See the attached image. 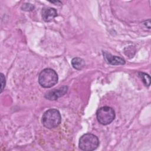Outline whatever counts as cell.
<instances>
[{
    "mask_svg": "<svg viewBox=\"0 0 151 151\" xmlns=\"http://www.w3.org/2000/svg\"><path fill=\"white\" fill-rule=\"evenodd\" d=\"M68 90V87L64 86L58 89H54L45 94V97L49 100H55L59 97L64 96Z\"/></svg>",
    "mask_w": 151,
    "mask_h": 151,
    "instance_id": "5",
    "label": "cell"
},
{
    "mask_svg": "<svg viewBox=\"0 0 151 151\" xmlns=\"http://www.w3.org/2000/svg\"><path fill=\"white\" fill-rule=\"evenodd\" d=\"M61 117L60 111L54 109L47 110L42 117V123L47 129L57 127L61 123Z\"/></svg>",
    "mask_w": 151,
    "mask_h": 151,
    "instance_id": "1",
    "label": "cell"
},
{
    "mask_svg": "<svg viewBox=\"0 0 151 151\" xmlns=\"http://www.w3.org/2000/svg\"><path fill=\"white\" fill-rule=\"evenodd\" d=\"M5 86V77L2 73H1V93L2 92Z\"/></svg>",
    "mask_w": 151,
    "mask_h": 151,
    "instance_id": "11",
    "label": "cell"
},
{
    "mask_svg": "<svg viewBox=\"0 0 151 151\" xmlns=\"http://www.w3.org/2000/svg\"><path fill=\"white\" fill-rule=\"evenodd\" d=\"M71 65L75 69L77 70H80L83 68L85 65L84 61L79 57L74 58L71 60Z\"/></svg>",
    "mask_w": 151,
    "mask_h": 151,
    "instance_id": "8",
    "label": "cell"
},
{
    "mask_svg": "<svg viewBox=\"0 0 151 151\" xmlns=\"http://www.w3.org/2000/svg\"><path fill=\"white\" fill-rule=\"evenodd\" d=\"M21 8L22 9V10L24 11H32L34 9V6L31 4H28V3H25L22 6Z\"/></svg>",
    "mask_w": 151,
    "mask_h": 151,
    "instance_id": "10",
    "label": "cell"
},
{
    "mask_svg": "<svg viewBox=\"0 0 151 151\" xmlns=\"http://www.w3.org/2000/svg\"><path fill=\"white\" fill-rule=\"evenodd\" d=\"M139 76L140 77L142 80L143 81V82L145 84V86H149L150 84V76L147 74H146V73H139Z\"/></svg>",
    "mask_w": 151,
    "mask_h": 151,
    "instance_id": "9",
    "label": "cell"
},
{
    "mask_svg": "<svg viewBox=\"0 0 151 151\" xmlns=\"http://www.w3.org/2000/svg\"><path fill=\"white\" fill-rule=\"evenodd\" d=\"M96 116L98 122L100 124L107 125L111 123L114 119L115 112L111 107L104 106L97 111Z\"/></svg>",
    "mask_w": 151,
    "mask_h": 151,
    "instance_id": "4",
    "label": "cell"
},
{
    "mask_svg": "<svg viewBox=\"0 0 151 151\" xmlns=\"http://www.w3.org/2000/svg\"><path fill=\"white\" fill-rule=\"evenodd\" d=\"M103 56L107 63L110 64L116 65H123L125 64V61L124 59L117 56H113L106 52H103Z\"/></svg>",
    "mask_w": 151,
    "mask_h": 151,
    "instance_id": "6",
    "label": "cell"
},
{
    "mask_svg": "<svg viewBox=\"0 0 151 151\" xmlns=\"http://www.w3.org/2000/svg\"><path fill=\"white\" fill-rule=\"evenodd\" d=\"M78 145L80 149L83 150H94L99 146V140L96 136L91 133H86L80 137Z\"/></svg>",
    "mask_w": 151,
    "mask_h": 151,
    "instance_id": "3",
    "label": "cell"
},
{
    "mask_svg": "<svg viewBox=\"0 0 151 151\" xmlns=\"http://www.w3.org/2000/svg\"><path fill=\"white\" fill-rule=\"evenodd\" d=\"M57 15L56 10L51 7L44 8L42 10V18L45 22L52 21Z\"/></svg>",
    "mask_w": 151,
    "mask_h": 151,
    "instance_id": "7",
    "label": "cell"
},
{
    "mask_svg": "<svg viewBox=\"0 0 151 151\" xmlns=\"http://www.w3.org/2000/svg\"><path fill=\"white\" fill-rule=\"evenodd\" d=\"M38 82L44 88H50L58 82V75L51 68H45L39 74Z\"/></svg>",
    "mask_w": 151,
    "mask_h": 151,
    "instance_id": "2",
    "label": "cell"
}]
</instances>
